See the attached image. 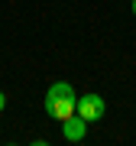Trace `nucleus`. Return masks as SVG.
Masks as SVG:
<instances>
[{
	"mask_svg": "<svg viewBox=\"0 0 136 146\" xmlns=\"http://www.w3.org/2000/svg\"><path fill=\"white\" fill-rule=\"evenodd\" d=\"M133 16H136V0H133Z\"/></svg>",
	"mask_w": 136,
	"mask_h": 146,
	"instance_id": "39448f33",
	"label": "nucleus"
},
{
	"mask_svg": "<svg viewBox=\"0 0 136 146\" xmlns=\"http://www.w3.org/2000/svg\"><path fill=\"white\" fill-rule=\"evenodd\" d=\"M78 117H84L88 123H94V120H100L107 114V104H104V98L100 94H81L78 98V110H75Z\"/></svg>",
	"mask_w": 136,
	"mask_h": 146,
	"instance_id": "f03ea898",
	"label": "nucleus"
},
{
	"mask_svg": "<svg viewBox=\"0 0 136 146\" xmlns=\"http://www.w3.org/2000/svg\"><path fill=\"white\" fill-rule=\"evenodd\" d=\"M3 107H7V94L0 91V110H3Z\"/></svg>",
	"mask_w": 136,
	"mask_h": 146,
	"instance_id": "20e7f679",
	"label": "nucleus"
},
{
	"mask_svg": "<svg viewBox=\"0 0 136 146\" xmlns=\"http://www.w3.org/2000/svg\"><path fill=\"white\" fill-rule=\"evenodd\" d=\"M42 110L55 120H68L78 110V98H75V88L68 81H55L52 88L46 91V101H42Z\"/></svg>",
	"mask_w": 136,
	"mask_h": 146,
	"instance_id": "f257e3e1",
	"label": "nucleus"
},
{
	"mask_svg": "<svg viewBox=\"0 0 136 146\" xmlns=\"http://www.w3.org/2000/svg\"><path fill=\"white\" fill-rule=\"evenodd\" d=\"M84 133H88V120H84V117L71 114L68 120H62V136H65L68 143H78V140H84Z\"/></svg>",
	"mask_w": 136,
	"mask_h": 146,
	"instance_id": "7ed1b4c3",
	"label": "nucleus"
}]
</instances>
